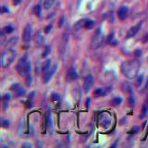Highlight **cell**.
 <instances>
[{
  "label": "cell",
  "mask_w": 148,
  "mask_h": 148,
  "mask_svg": "<svg viewBox=\"0 0 148 148\" xmlns=\"http://www.w3.org/2000/svg\"><path fill=\"white\" fill-rule=\"evenodd\" d=\"M107 94V91L106 88H96V89L94 90V94L96 97L105 96Z\"/></svg>",
  "instance_id": "5bb4252c"
},
{
  "label": "cell",
  "mask_w": 148,
  "mask_h": 148,
  "mask_svg": "<svg viewBox=\"0 0 148 148\" xmlns=\"http://www.w3.org/2000/svg\"><path fill=\"white\" fill-rule=\"evenodd\" d=\"M90 102H91V99H90V97H88L86 99V107L87 108L90 107Z\"/></svg>",
  "instance_id": "d590c367"
},
{
  "label": "cell",
  "mask_w": 148,
  "mask_h": 148,
  "mask_svg": "<svg viewBox=\"0 0 148 148\" xmlns=\"http://www.w3.org/2000/svg\"><path fill=\"white\" fill-rule=\"evenodd\" d=\"M69 41V34L65 33L63 34V39H62V46H61V52L60 53H64V51H65V46H66L67 45V43Z\"/></svg>",
  "instance_id": "44dd1931"
},
{
  "label": "cell",
  "mask_w": 148,
  "mask_h": 148,
  "mask_svg": "<svg viewBox=\"0 0 148 148\" xmlns=\"http://www.w3.org/2000/svg\"><path fill=\"white\" fill-rule=\"evenodd\" d=\"M107 43L108 45H110L112 46H116L117 45V41L115 37V33H111L107 37Z\"/></svg>",
  "instance_id": "9a60e30c"
},
{
  "label": "cell",
  "mask_w": 148,
  "mask_h": 148,
  "mask_svg": "<svg viewBox=\"0 0 148 148\" xmlns=\"http://www.w3.org/2000/svg\"><path fill=\"white\" fill-rule=\"evenodd\" d=\"M142 24H143V22H142V21H140L138 24L132 26V27H130V30L128 31V33H127V37L130 38V37H133L134 35H136V33L139 32V30H140L141 27H142Z\"/></svg>",
  "instance_id": "30bf717a"
},
{
  "label": "cell",
  "mask_w": 148,
  "mask_h": 148,
  "mask_svg": "<svg viewBox=\"0 0 148 148\" xmlns=\"http://www.w3.org/2000/svg\"><path fill=\"white\" fill-rule=\"evenodd\" d=\"M143 74H141V75L138 77V79H137V81L135 82V86L136 87H140L142 85V84H143Z\"/></svg>",
  "instance_id": "83f0119b"
},
{
  "label": "cell",
  "mask_w": 148,
  "mask_h": 148,
  "mask_svg": "<svg viewBox=\"0 0 148 148\" xmlns=\"http://www.w3.org/2000/svg\"><path fill=\"white\" fill-rule=\"evenodd\" d=\"M21 0H12V3L14 4V5H19V4L20 3Z\"/></svg>",
  "instance_id": "8d00e7d4"
},
{
  "label": "cell",
  "mask_w": 148,
  "mask_h": 148,
  "mask_svg": "<svg viewBox=\"0 0 148 148\" xmlns=\"http://www.w3.org/2000/svg\"><path fill=\"white\" fill-rule=\"evenodd\" d=\"M145 88H146V89H148V80H147V81H146V85H145Z\"/></svg>",
  "instance_id": "60d3db41"
},
{
  "label": "cell",
  "mask_w": 148,
  "mask_h": 148,
  "mask_svg": "<svg viewBox=\"0 0 148 148\" xmlns=\"http://www.w3.org/2000/svg\"><path fill=\"white\" fill-rule=\"evenodd\" d=\"M99 124L103 128H108L111 124V116L109 113L104 112L99 117Z\"/></svg>",
  "instance_id": "5b68a950"
},
{
  "label": "cell",
  "mask_w": 148,
  "mask_h": 148,
  "mask_svg": "<svg viewBox=\"0 0 148 148\" xmlns=\"http://www.w3.org/2000/svg\"><path fill=\"white\" fill-rule=\"evenodd\" d=\"M2 31L5 33L8 34V33H11L13 31H14V28H13L12 26H10V25H7V26H6V27L3 28Z\"/></svg>",
  "instance_id": "cb8c5ba5"
},
{
  "label": "cell",
  "mask_w": 148,
  "mask_h": 148,
  "mask_svg": "<svg viewBox=\"0 0 148 148\" xmlns=\"http://www.w3.org/2000/svg\"><path fill=\"white\" fill-rule=\"evenodd\" d=\"M17 71H18L19 74L20 76L25 77V81H26V84L28 86L32 85V66H31V62L29 61L28 58V54L26 53L22 58H21L19 62L17 63Z\"/></svg>",
  "instance_id": "6da1fadb"
},
{
  "label": "cell",
  "mask_w": 148,
  "mask_h": 148,
  "mask_svg": "<svg viewBox=\"0 0 148 148\" xmlns=\"http://www.w3.org/2000/svg\"><path fill=\"white\" fill-rule=\"evenodd\" d=\"M135 56H140L141 55H142V50L141 49H137V50H135Z\"/></svg>",
  "instance_id": "e575fe53"
},
{
  "label": "cell",
  "mask_w": 148,
  "mask_h": 148,
  "mask_svg": "<svg viewBox=\"0 0 148 148\" xmlns=\"http://www.w3.org/2000/svg\"><path fill=\"white\" fill-rule=\"evenodd\" d=\"M138 127H137V126H134V127L132 129V130H130V133H135V132H138Z\"/></svg>",
  "instance_id": "836d02e7"
},
{
  "label": "cell",
  "mask_w": 148,
  "mask_h": 148,
  "mask_svg": "<svg viewBox=\"0 0 148 148\" xmlns=\"http://www.w3.org/2000/svg\"><path fill=\"white\" fill-rule=\"evenodd\" d=\"M147 61H148V58H147Z\"/></svg>",
  "instance_id": "b9f144b4"
},
{
  "label": "cell",
  "mask_w": 148,
  "mask_h": 148,
  "mask_svg": "<svg viewBox=\"0 0 148 148\" xmlns=\"http://www.w3.org/2000/svg\"><path fill=\"white\" fill-rule=\"evenodd\" d=\"M84 22H85V19H82V20L78 21V22H76V24L74 25V29H75V31H79V30H81V28H84Z\"/></svg>",
  "instance_id": "7402d4cb"
},
{
  "label": "cell",
  "mask_w": 148,
  "mask_h": 148,
  "mask_svg": "<svg viewBox=\"0 0 148 148\" xmlns=\"http://www.w3.org/2000/svg\"><path fill=\"white\" fill-rule=\"evenodd\" d=\"M10 94H4V96L2 97L4 111L7 110V108L8 107V102H10Z\"/></svg>",
  "instance_id": "2e32d148"
},
{
  "label": "cell",
  "mask_w": 148,
  "mask_h": 148,
  "mask_svg": "<svg viewBox=\"0 0 148 148\" xmlns=\"http://www.w3.org/2000/svg\"><path fill=\"white\" fill-rule=\"evenodd\" d=\"M51 52V47L49 45H46L45 47V49H43V58H45V56H47Z\"/></svg>",
  "instance_id": "484cf974"
},
{
  "label": "cell",
  "mask_w": 148,
  "mask_h": 148,
  "mask_svg": "<svg viewBox=\"0 0 148 148\" xmlns=\"http://www.w3.org/2000/svg\"><path fill=\"white\" fill-rule=\"evenodd\" d=\"M147 113H148V98L145 100V102L143 103V105L142 112H141L140 117H145L146 116Z\"/></svg>",
  "instance_id": "e0dca14e"
},
{
  "label": "cell",
  "mask_w": 148,
  "mask_h": 148,
  "mask_svg": "<svg viewBox=\"0 0 148 148\" xmlns=\"http://www.w3.org/2000/svg\"><path fill=\"white\" fill-rule=\"evenodd\" d=\"M94 26V21L93 20H88V19H85V22H84V28L87 29V30H91L93 29Z\"/></svg>",
  "instance_id": "ffe728a7"
},
{
  "label": "cell",
  "mask_w": 148,
  "mask_h": 148,
  "mask_svg": "<svg viewBox=\"0 0 148 148\" xmlns=\"http://www.w3.org/2000/svg\"><path fill=\"white\" fill-rule=\"evenodd\" d=\"M79 75H78V72L76 71V69L74 67H71L68 69V73H67V79L69 81H74L77 80Z\"/></svg>",
  "instance_id": "8fae6325"
},
{
  "label": "cell",
  "mask_w": 148,
  "mask_h": 148,
  "mask_svg": "<svg viewBox=\"0 0 148 148\" xmlns=\"http://www.w3.org/2000/svg\"><path fill=\"white\" fill-rule=\"evenodd\" d=\"M106 42V37L104 33L101 32V29H97L94 35L93 36L92 42H91V48L92 49H98L100 48Z\"/></svg>",
  "instance_id": "277c9868"
},
{
  "label": "cell",
  "mask_w": 148,
  "mask_h": 148,
  "mask_svg": "<svg viewBox=\"0 0 148 148\" xmlns=\"http://www.w3.org/2000/svg\"><path fill=\"white\" fill-rule=\"evenodd\" d=\"M32 26L31 24H27L25 26L24 28V31H23V34H22V39L25 43H29L31 42V39H32Z\"/></svg>",
  "instance_id": "ba28073f"
},
{
  "label": "cell",
  "mask_w": 148,
  "mask_h": 148,
  "mask_svg": "<svg viewBox=\"0 0 148 148\" xmlns=\"http://www.w3.org/2000/svg\"><path fill=\"white\" fill-rule=\"evenodd\" d=\"M147 13H148V10H147Z\"/></svg>",
  "instance_id": "7bdbcfd3"
},
{
  "label": "cell",
  "mask_w": 148,
  "mask_h": 148,
  "mask_svg": "<svg viewBox=\"0 0 148 148\" xmlns=\"http://www.w3.org/2000/svg\"><path fill=\"white\" fill-rule=\"evenodd\" d=\"M52 100H53L54 102H60L59 94H58L56 93H53L52 94Z\"/></svg>",
  "instance_id": "f1b7e54d"
},
{
  "label": "cell",
  "mask_w": 148,
  "mask_h": 148,
  "mask_svg": "<svg viewBox=\"0 0 148 148\" xmlns=\"http://www.w3.org/2000/svg\"><path fill=\"white\" fill-rule=\"evenodd\" d=\"M121 103H122V98L119 96H116L110 101L111 106H113V107H119Z\"/></svg>",
  "instance_id": "d6986e66"
},
{
  "label": "cell",
  "mask_w": 148,
  "mask_h": 148,
  "mask_svg": "<svg viewBox=\"0 0 148 148\" xmlns=\"http://www.w3.org/2000/svg\"><path fill=\"white\" fill-rule=\"evenodd\" d=\"M128 102H129V106L130 107H133L134 106V104H135V100H134V97H133V95L132 94H130V96L129 97V100H128Z\"/></svg>",
  "instance_id": "f546056e"
},
{
  "label": "cell",
  "mask_w": 148,
  "mask_h": 148,
  "mask_svg": "<svg viewBox=\"0 0 148 148\" xmlns=\"http://www.w3.org/2000/svg\"><path fill=\"white\" fill-rule=\"evenodd\" d=\"M128 13H129V8L125 6H122L117 10V17H119V20H123L128 17Z\"/></svg>",
  "instance_id": "7c38bea8"
},
{
  "label": "cell",
  "mask_w": 148,
  "mask_h": 148,
  "mask_svg": "<svg viewBox=\"0 0 148 148\" xmlns=\"http://www.w3.org/2000/svg\"><path fill=\"white\" fill-rule=\"evenodd\" d=\"M64 20H65V17H64V15H62L61 18H60V20H59V22H58V26H59V27H62V26H63Z\"/></svg>",
  "instance_id": "1f68e13d"
},
{
  "label": "cell",
  "mask_w": 148,
  "mask_h": 148,
  "mask_svg": "<svg viewBox=\"0 0 148 148\" xmlns=\"http://www.w3.org/2000/svg\"><path fill=\"white\" fill-rule=\"evenodd\" d=\"M55 3V0H45V2H43V7L45 8V10H49V8L54 5Z\"/></svg>",
  "instance_id": "603a6c76"
},
{
  "label": "cell",
  "mask_w": 148,
  "mask_h": 148,
  "mask_svg": "<svg viewBox=\"0 0 148 148\" xmlns=\"http://www.w3.org/2000/svg\"><path fill=\"white\" fill-rule=\"evenodd\" d=\"M51 30H52V24H49L48 26H46V27L45 28V33H48L51 31Z\"/></svg>",
  "instance_id": "d6a6232c"
},
{
  "label": "cell",
  "mask_w": 148,
  "mask_h": 148,
  "mask_svg": "<svg viewBox=\"0 0 148 148\" xmlns=\"http://www.w3.org/2000/svg\"><path fill=\"white\" fill-rule=\"evenodd\" d=\"M147 41H148V33L146 34V35H145V38L143 39V43H146Z\"/></svg>",
  "instance_id": "ab89813d"
},
{
  "label": "cell",
  "mask_w": 148,
  "mask_h": 148,
  "mask_svg": "<svg viewBox=\"0 0 148 148\" xmlns=\"http://www.w3.org/2000/svg\"><path fill=\"white\" fill-rule=\"evenodd\" d=\"M33 12H34V14H35L36 16H41V14H42L41 7L39 6V5L35 6V7H34V8H33Z\"/></svg>",
  "instance_id": "4316f807"
},
{
  "label": "cell",
  "mask_w": 148,
  "mask_h": 148,
  "mask_svg": "<svg viewBox=\"0 0 148 148\" xmlns=\"http://www.w3.org/2000/svg\"><path fill=\"white\" fill-rule=\"evenodd\" d=\"M2 126L4 128H8L10 127V121L7 119H2Z\"/></svg>",
  "instance_id": "4dcf8cb0"
},
{
  "label": "cell",
  "mask_w": 148,
  "mask_h": 148,
  "mask_svg": "<svg viewBox=\"0 0 148 148\" xmlns=\"http://www.w3.org/2000/svg\"><path fill=\"white\" fill-rule=\"evenodd\" d=\"M10 10H8V8L7 7H5L4 6L3 7H2V13H4V12H8Z\"/></svg>",
  "instance_id": "f35d334b"
},
{
  "label": "cell",
  "mask_w": 148,
  "mask_h": 148,
  "mask_svg": "<svg viewBox=\"0 0 148 148\" xmlns=\"http://www.w3.org/2000/svg\"><path fill=\"white\" fill-rule=\"evenodd\" d=\"M16 56V51L10 48V47H7V49L2 52L1 55V66L6 69L7 67H10L12 64V62L14 61Z\"/></svg>",
  "instance_id": "3957f363"
},
{
  "label": "cell",
  "mask_w": 148,
  "mask_h": 148,
  "mask_svg": "<svg viewBox=\"0 0 148 148\" xmlns=\"http://www.w3.org/2000/svg\"><path fill=\"white\" fill-rule=\"evenodd\" d=\"M47 127H48L50 130H52V129H53V123H52V117L50 112L48 113V116H47Z\"/></svg>",
  "instance_id": "d4e9b609"
},
{
  "label": "cell",
  "mask_w": 148,
  "mask_h": 148,
  "mask_svg": "<svg viewBox=\"0 0 148 148\" xmlns=\"http://www.w3.org/2000/svg\"><path fill=\"white\" fill-rule=\"evenodd\" d=\"M34 42L37 45L41 46L43 45V43H45V37L43 36L42 33L39 31L35 33V35H34Z\"/></svg>",
  "instance_id": "4fadbf2b"
},
{
  "label": "cell",
  "mask_w": 148,
  "mask_h": 148,
  "mask_svg": "<svg viewBox=\"0 0 148 148\" xmlns=\"http://www.w3.org/2000/svg\"><path fill=\"white\" fill-rule=\"evenodd\" d=\"M22 147H32V145H31V143H22Z\"/></svg>",
  "instance_id": "74e56055"
},
{
  "label": "cell",
  "mask_w": 148,
  "mask_h": 148,
  "mask_svg": "<svg viewBox=\"0 0 148 148\" xmlns=\"http://www.w3.org/2000/svg\"><path fill=\"white\" fill-rule=\"evenodd\" d=\"M50 68H51V59L48 58V59H46L45 61L43 62V66H42V72L45 73V71H48Z\"/></svg>",
  "instance_id": "ac0fdd59"
},
{
  "label": "cell",
  "mask_w": 148,
  "mask_h": 148,
  "mask_svg": "<svg viewBox=\"0 0 148 148\" xmlns=\"http://www.w3.org/2000/svg\"><path fill=\"white\" fill-rule=\"evenodd\" d=\"M94 84V78L92 74H89V75H87L84 79V93L87 94L89 93V91L91 90V88L93 87Z\"/></svg>",
  "instance_id": "8992f818"
},
{
  "label": "cell",
  "mask_w": 148,
  "mask_h": 148,
  "mask_svg": "<svg viewBox=\"0 0 148 148\" xmlns=\"http://www.w3.org/2000/svg\"><path fill=\"white\" fill-rule=\"evenodd\" d=\"M141 64L138 59H132L121 64V72L128 79H133L138 75Z\"/></svg>",
  "instance_id": "7a4b0ae2"
},
{
  "label": "cell",
  "mask_w": 148,
  "mask_h": 148,
  "mask_svg": "<svg viewBox=\"0 0 148 148\" xmlns=\"http://www.w3.org/2000/svg\"><path fill=\"white\" fill-rule=\"evenodd\" d=\"M56 69H58V64H55L54 66H51V68L48 69L47 71H45V73H43V84H47L50 79L52 77H53V75L55 74Z\"/></svg>",
  "instance_id": "52a82bcc"
},
{
  "label": "cell",
  "mask_w": 148,
  "mask_h": 148,
  "mask_svg": "<svg viewBox=\"0 0 148 148\" xmlns=\"http://www.w3.org/2000/svg\"><path fill=\"white\" fill-rule=\"evenodd\" d=\"M10 90L12 92H14V94L17 95L18 97L20 96H22L26 94V91L25 89L22 87V85H20V84H14L10 86Z\"/></svg>",
  "instance_id": "9c48e42d"
}]
</instances>
